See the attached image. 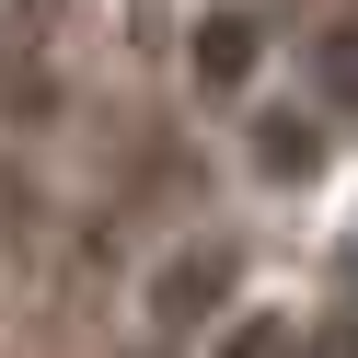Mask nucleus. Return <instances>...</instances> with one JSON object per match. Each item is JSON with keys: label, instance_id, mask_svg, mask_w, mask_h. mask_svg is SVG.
Masks as SVG:
<instances>
[{"label": "nucleus", "instance_id": "f257e3e1", "mask_svg": "<svg viewBox=\"0 0 358 358\" xmlns=\"http://www.w3.org/2000/svg\"><path fill=\"white\" fill-rule=\"evenodd\" d=\"M220 289H231V255H220V243H185V255L150 278V312H162V324H208Z\"/></svg>", "mask_w": 358, "mask_h": 358}, {"label": "nucleus", "instance_id": "f03ea898", "mask_svg": "<svg viewBox=\"0 0 358 358\" xmlns=\"http://www.w3.org/2000/svg\"><path fill=\"white\" fill-rule=\"evenodd\" d=\"M243 70H255V24H231V12H220V24H196V81H208V93H231Z\"/></svg>", "mask_w": 358, "mask_h": 358}, {"label": "nucleus", "instance_id": "7ed1b4c3", "mask_svg": "<svg viewBox=\"0 0 358 358\" xmlns=\"http://www.w3.org/2000/svg\"><path fill=\"white\" fill-rule=\"evenodd\" d=\"M312 150H324V139H312V116H255V162L278 173V185H289V173H312Z\"/></svg>", "mask_w": 358, "mask_h": 358}, {"label": "nucleus", "instance_id": "20e7f679", "mask_svg": "<svg viewBox=\"0 0 358 358\" xmlns=\"http://www.w3.org/2000/svg\"><path fill=\"white\" fill-rule=\"evenodd\" d=\"M312 81H324L335 104H358V24H335L324 47H312Z\"/></svg>", "mask_w": 358, "mask_h": 358}, {"label": "nucleus", "instance_id": "39448f33", "mask_svg": "<svg viewBox=\"0 0 358 358\" xmlns=\"http://www.w3.org/2000/svg\"><path fill=\"white\" fill-rule=\"evenodd\" d=\"M220 358H301V324H289V312H255V324H231Z\"/></svg>", "mask_w": 358, "mask_h": 358}, {"label": "nucleus", "instance_id": "423d86ee", "mask_svg": "<svg viewBox=\"0 0 358 358\" xmlns=\"http://www.w3.org/2000/svg\"><path fill=\"white\" fill-rule=\"evenodd\" d=\"M301 358H358V347H347V335H324V347H301Z\"/></svg>", "mask_w": 358, "mask_h": 358}]
</instances>
